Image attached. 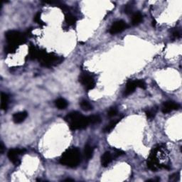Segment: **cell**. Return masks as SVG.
I'll list each match as a JSON object with an SVG mask.
<instances>
[{"mask_svg": "<svg viewBox=\"0 0 182 182\" xmlns=\"http://www.w3.org/2000/svg\"><path fill=\"white\" fill-rule=\"evenodd\" d=\"M167 154V150L163 145H157L152 149L147 160L148 167L152 171H157L160 169H169V165L163 163Z\"/></svg>", "mask_w": 182, "mask_h": 182, "instance_id": "1", "label": "cell"}, {"mask_svg": "<svg viewBox=\"0 0 182 182\" xmlns=\"http://www.w3.org/2000/svg\"><path fill=\"white\" fill-rule=\"evenodd\" d=\"M65 120L72 130H82L90 124L88 117H85L77 111L71 112L65 116Z\"/></svg>", "mask_w": 182, "mask_h": 182, "instance_id": "2", "label": "cell"}, {"mask_svg": "<svg viewBox=\"0 0 182 182\" xmlns=\"http://www.w3.org/2000/svg\"><path fill=\"white\" fill-rule=\"evenodd\" d=\"M82 156L80 151L76 147H72L63 153L60 159V163L63 166L75 168L80 163Z\"/></svg>", "mask_w": 182, "mask_h": 182, "instance_id": "3", "label": "cell"}, {"mask_svg": "<svg viewBox=\"0 0 182 182\" xmlns=\"http://www.w3.org/2000/svg\"><path fill=\"white\" fill-rule=\"evenodd\" d=\"M38 60L42 66L51 68L62 63L63 58L54 53H48L44 50H41Z\"/></svg>", "mask_w": 182, "mask_h": 182, "instance_id": "4", "label": "cell"}, {"mask_svg": "<svg viewBox=\"0 0 182 182\" xmlns=\"http://www.w3.org/2000/svg\"><path fill=\"white\" fill-rule=\"evenodd\" d=\"M5 38L9 46H12L17 49L19 46L26 43V35L18 31H9L5 34Z\"/></svg>", "mask_w": 182, "mask_h": 182, "instance_id": "5", "label": "cell"}, {"mask_svg": "<svg viewBox=\"0 0 182 182\" xmlns=\"http://www.w3.org/2000/svg\"><path fill=\"white\" fill-rule=\"evenodd\" d=\"M26 152L24 149H12L10 150L7 153L9 159L15 165H19L20 164V156L24 154Z\"/></svg>", "mask_w": 182, "mask_h": 182, "instance_id": "6", "label": "cell"}, {"mask_svg": "<svg viewBox=\"0 0 182 182\" xmlns=\"http://www.w3.org/2000/svg\"><path fill=\"white\" fill-rule=\"evenodd\" d=\"M79 81L85 87L87 91L93 90L95 86V80L91 76L88 75V74H81L80 78H79Z\"/></svg>", "mask_w": 182, "mask_h": 182, "instance_id": "7", "label": "cell"}, {"mask_svg": "<svg viewBox=\"0 0 182 182\" xmlns=\"http://www.w3.org/2000/svg\"><path fill=\"white\" fill-rule=\"evenodd\" d=\"M128 27V25L125 21L123 20H118L113 24L110 28V33L111 34H116L118 33L123 32L124 29H126Z\"/></svg>", "mask_w": 182, "mask_h": 182, "instance_id": "8", "label": "cell"}, {"mask_svg": "<svg viewBox=\"0 0 182 182\" xmlns=\"http://www.w3.org/2000/svg\"><path fill=\"white\" fill-rule=\"evenodd\" d=\"M180 107L178 103L176 102H173V101H167L165 102L162 105V113L164 114L169 113L170 112H172L173 110H178Z\"/></svg>", "mask_w": 182, "mask_h": 182, "instance_id": "9", "label": "cell"}, {"mask_svg": "<svg viewBox=\"0 0 182 182\" xmlns=\"http://www.w3.org/2000/svg\"><path fill=\"white\" fill-rule=\"evenodd\" d=\"M137 87V82H136V80H130L129 81H128V83H127L126 84V87L125 89H124L123 95L124 96L130 95V94L135 92Z\"/></svg>", "mask_w": 182, "mask_h": 182, "instance_id": "10", "label": "cell"}, {"mask_svg": "<svg viewBox=\"0 0 182 182\" xmlns=\"http://www.w3.org/2000/svg\"><path fill=\"white\" fill-rule=\"evenodd\" d=\"M41 49L31 44L28 49V58L31 60H35V59H38L39 54H40Z\"/></svg>", "mask_w": 182, "mask_h": 182, "instance_id": "11", "label": "cell"}, {"mask_svg": "<svg viewBox=\"0 0 182 182\" xmlns=\"http://www.w3.org/2000/svg\"><path fill=\"white\" fill-rule=\"evenodd\" d=\"M27 115L28 114L26 111H22L15 113L14 115H13V121L16 124L21 123V122H23L26 120V118L27 117Z\"/></svg>", "mask_w": 182, "mask_h": 182, "instance_id": "12", "label": "cell"}, {"mask_svg": "<svg viewBox=\"0 0 182 182\" xmlns=\"http://www.w3.org/2000/svg\"><path fill=\"white\" fill-rule=\"evenodd\" d=\"M113 159V156L110 152H105L101 157V164L104 167H107Z\"/></svg>", "mask_w": 182, "mask_h": 182, "instance_id": "13", "label": "cell"}, {"mask_svg": "<svg viewBox=\"0 0 182 182\" xmlns=\"http://www.w3.org/2000/svg\"><path fill=\"white\" fill-rule=\"evenodd\" d=\"M9 95L7 94L2 93L1 94V108L2 110L6 111L8 107Z\"/></svg>", "mask_w": 182, "mask_h": 182, "instance_id": "14", "label": "cell"}, {"mask_svg": "<svg viewBox=\"0 0 182 182\" xmlns=\"http://www.w3.org/2000/svg\"><path fill=\"white\" fill-rule=\"evenodd\" d=\"M68 105H69V103H68L67 100H65L64 98H58V99H57L55 101V105L59 110L65 109L67 107Z\"/></svg>", "mask_w": 182, "mask_h": 182, "instance_id": "15", "label": "cell"}, {"mask_svg": "<svg viewBox=\"0 0 182 182\" xmlns=\"http://www.w3.org/2000/svg\"><path fill=\"white\" fill-rule=\"evenodd\" d=\"M93 154V149L91 145L86 144L84 149V156L87 160L91 159Z\"/></svg>", "mask_w": 182, "mask_h": 182, "instance_id": "16", "label": "cell"}, {"mask_svg": "<svg viewBox=\"0 0 182 182\" xmlns=\"http://www.w3.org/2000/svg\"><path fill=\"white\" fill-rule=\"evenodd\" d=\"M142 21V15L141 13L137 12L133 14L132 18V24L134 26H137Z\"/></svg>", "mask_w": 182, "mask_h": 182, "instance_id": "17", "label": "cell"}, {"mask_svg": "<svg viewBox=\"0 0 182 182\" xmlns=\"http://www.w3.org/2000/svg\"><path fill=\"white\" fill-rule=\"evenodd\" d=\"M65 21L68 25L73 26L76 22V18L73 15L70 14V13H67V14H65Z\"/></svg>", "mask_w": 182, "mask_h": 182, "instance_id": "18", "label": "cell"}, {"mask_svg": "<svg viewBox=\"0 0 182 182\" xmlns=\"http://www.w3.org/2000/svg\"><path fill=\"white\" fill-rule=\"evenodd\" d=\"M120 121V119H117L116 120H113V121H112L110 123L107 124V125L103 129L104 132H111L114 128H115L116 125H117V123Z\"/></svg>", "mask_w": 182, "mask_h": 182, "instance_id": "19", "label": "cell"}, {"mask_svg": "<svg viewBox=\"0 0 182 182\" xmlns=\"http://www.w3.org/2000/svg\"><path fill=\"white\" fill-rule=\"evenodd\" d=\"M80 105L83 110L85 111H90L93 110V105H92L89 102H87V100H83L80 102Z\"/></svg>", "mask_w": 182, "mask_h": 182, "instance_id": "20", "label": "cell"}, {"mask_svg": "<svg viewBox=\"0 0 182 182\" xmlns=\"http://www.w3.org/2000/svg\"><path fill=\"white\" fill-rule=\"evenodd\" d=\"M157 112V107H152V108L149 109V110H146L145 113H146V115H147V117L148 119L152 120L155 117Z\"/></svg>", "mask_w": 182, "mask_h": 182, "instance_id": "21", "label": "cell"}, {"mask_svg": "<svg viewBox=\"0 0 182 182\" xmlns=\"http://www.w3.org/2000/svg\"><path fill=\"white\" fill-rule=\"evenodd\" d=\"M90 124H98L100 122V117L98 115H92L88 117Z\"/></svg>", "mask_w": 182, "mask_h": 182, "instance_id": "22", "label": "cell"}, {"mask_svg": "<svg viewBox=\"0 0 182 182\" xmlns=\"http://www.w3.org/2000/svg\"><path fill=\"white\" fill-rule=\"evenodd\" d=\"M34 20L35 21H36V22L37 24H39V25H41V26H43V25H44V23H43V21L42 20H41V13L40 12H38L36 15H35Z\"/></svg>", "mask_w": 182, "mask_h": 182, "instance_id": "23", "label": "cell"}, {"mask_svg": "<svg viewBox=\"0 0 182 182\" xmlns=\"http://www.w3.org/2000/svg\"><path fill=\"white\" fill-rule=\"evenodd\" d=\"M117 114V110L115 108V107H113V108L110 109L108 113H107V116L110 117H114V116H116Z\"/></svg>", "mask_w": 182, "mask_h": 182, "instance_id": "24", "label": "cell"}, {"mask_svg": "<svg viewBox=\"0 0 182 182\" xmlns=\"http://www.w3.org/2000/svg\"><path fill=\"white\" fill-rule=\"evenodd\" d=\"M136 82H137V87H140L142 89H145L146 88V84L145 82L142 80H136Z\"/></svg>", "mask_w": 182, "mask_h": 182, "instance_id": "25", "label": "cell"}, {"mask_svg": "<svg viewBox=\"0 0 182 182\" xmlns=\"http://www.w3.org/2000/svg\"><path fill=\"white\" fill-rule=\"evenodd\" d=\"M172 36L174 37V38H179L181 36V33L178 29L175 28V29L172 30Z\"/></svg>", "mask_w": 182, "mask_h": 182, "instance_id": "26", "label": "cell"}, {"mask_svg": "<svg viewBox=\"0 0 182 182\" xmlns=\"http://www.w3.org/2000/svg\"><path fill=\"white\" fill-rule=\"evenodd\" d=\"M124 154V152L123 151L120 150H117V149H115V157H120L122 156V155Z\"/></svg>", "mask_w": 182, "mask_h": 182, "instance_id": "27", "label": "cell"}, {"mask_svg": "<svg viewBox=\"0 0 182 182\" xmlns=\"http://www.w3.org/2000/svg\"><path fill=\"white\" fill-rule=\"evenodd\" d=\"M177 176H179V174H174L169 177V180L172 181H176L177 180Z\"/></svg>", "mask_w": 182, "mask_h": 182, "instance_id": "28", "label": "cell"}, {"mask_svg": "<svg viewBox=\"0 0 182 182\" xmlns=\"http://www.w3.org/2000/svg\"><path fill=\"white\" fill-rule=\"evenodd\" d=\"M132 10V6L130 5H127L125 6V8H124V12L127 13V14L131 12Z\"/></svg>", "mask_w": 182, "mask_h": 182, "instance_id": "29", "label": "cell"}, {"mask_svg": "<svg viewBox=\"0 0 182 182\" xmlns=\"http://www.w3.org/2000/svg\"><path fill=\"white\" fill-rule=\"evenodd\" d=\"M0 150H1V153L2 154V153H3V152H4V146L3 143H2V142H1V146H0Z\"/></svg>", "mask_w": 182, "mask_h": 182, "instance_id": "30", "label": "cell"}]
</instances>
